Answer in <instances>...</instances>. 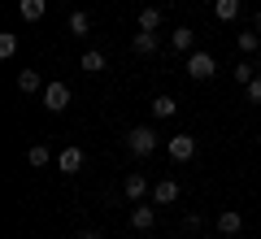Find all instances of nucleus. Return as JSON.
<instances>
[{
    "label": "nucleus",
    "mask_w": 261,
    "mask_h": 239,
    "mask_svg": "<svg viewBox=\"0 0 261 239\" xmlns=\"http://www.w3.org/2000/svg\"><path fill=\"white\" fill-rule=\"evenodd\" d=\"M48 156H53V152H48V144H31L27 148V166L39 170V166H48Z\"/></svg>",
    "instance_id": "nucleus-17"
},
{
    "label": "nucleus",
    "mask_w": 261,
    "mask_h": 239,
    "mask_svg": "<svg viewBox=\"0 0 261 239\" xmlns=\"http://www.w3.org/2000/svg\"><path fill=\"white\" fill-rule=\"evenodd\" d=\"M235 39H240L244 52H257V48H261V35H257V31H244V35H235Z\"/></svg>",
    "instance_id": "nucleus-21"
},
{
    "label": "nucleus",
    "mask_w": 261,
    "mask_h": 239,
    "mask_svg": "<svg viewBox=\"0 0 261 239\" xmlns=\"http://www.w3.org/2000/svg\"><path fill=\"white\" fill-rule=\"evenodd\" d=\"M122 192H126V200H144V196H148V178L144 174H126Z\"/></svg>",
    "instance_id": "nucleus-7"
},
{
    "label": "nucleus",
    "mask_w": 261,
    "mask_h": 239,
    "mask_svg": "<svg viewBox=\"0 0 261 239\" xmlns=\"http://www.w3.org/2000/svg\"><path fill=\"white\" fill-rule=\"evenodd\" d=\"M252 78H257V74H252V65H248V61H240V65H235V83H244V87H248Z\"/></svg>",
    "instance_id": "nucleus-22"
},
{
    "label": "nucleus",
    "mask_w": 261,
    "mask_h": 239,
    "mask_svg": "<svg viewBox=\"0 0 261 239\" xmlns=\"http://www.w3.org/2000/svg\"><path fill=\"white\" fill-rule=\"evenodd\" d=\"M157 130L152 126H130L126 130V148H130V156H148V152H157Z\"/></svg>",
    "instance_id": "nucleus-1"
},
{
    "label": "nucleus",
    "mask_w": 261,
    "mask_h": 239,
    "mask_svg": "<svg viewBox=\"0 0 261 239\" xmlns=\"http://www.w3.org/2000/svg\"><path fill=\"white\" fill-rule=\"evenodd\" d=\"M140 31H161V9H157V5L140 9Z\"/></svg>",
    "instance_id": "nucleus-15"
},
{
    "label": "nucleus",
    "mask_w": 261,
    "mask_h": 239,
    "mask_svg": "<svg viewBox=\"0 0 261 239\" xmlns=\"http://www.w3.org/2000/svg\"><path fill=\"white\" fill-rule=\"evenodd\" d=\"M61 170L65 174H79V170H83V152H79V148H61Z\"/></svg>",
    "instance_id": "nucleus-13"
},
{
    "label": "nucleus",
    "mask_w": 261,
    "mask_h": 239,
    "mask_svg": "<svg viewBox=\"0 0 261 239\" xmlns=\"http://www.w3.org/2000/svg\"><path fill=\"white\" fill-rule=\"evenodd\" d=\"M170 44H174L178 52H196V31L192 26H178L174 35H170Z\"/></svg>",
    "instance_id": "nucleus-10"
},
{
    "label": "nucleus",
    "mask_w": 261,
    "mask_h": 239,
    "mask_svg": "<svg viewBox=\"0 0 261 239\" xmlns=\"http://www.w3.org/2000/svg\"><path fill=\"white\" fill-rule=\"evenodd\" d=\"M174 113H178V104L170 100V96H157V100H152V118L166 122V118H174Z\"/></svg>",
    "instance_id": "nucleus-16"
},
{
    "label": "nucleus",
    "mask_w": 261,
    "mask_h": 239,
    "mask_svg": "<svg viewBox=\"0 0 261 239\" xmlns=\"http://www.w3.org/2000/svg\"><path fill=\"white\" fill-rule=\"evenodd\" d=\"M257 26H261V9H257Z\"/></svg>",
    "instance_id": "nucleus-25"
},
{
    "label": "nucleus",
    "mask_w": 261,
    "mask_h": 239,
    "mask_svg": "<svg viewBox=\"0 0 261 239\" xmlns=\"http://www.w3.org/2000/svg\"><path fill=\"white\" fill-rule=\"evenodd\" d=\"M74 239H100V230H79Z\"/></svg>",
    "instance_id": "nucleus-24"
},
{
    "label": "nucleus",
    "mask_w": 261,
    "mask_h": 239,
    "mask_svg": "<svg viewBox=\"0 0 261 239\" xmlns=\"http://www.w3.org/2000/svg\"><path fill=\"white\" fill-rule=\"evenodd\" d=\"M44 109H48V113L70 109V87H65V83H48V87H44Z\"/></svg>",
    "instance_id": "nucleus-3"
},
{
    "label": "nucleus",
    "mask_w": 261,
    "mask_h": 239,
    "mask_svg": "<svg viewBox=\"0 0 261 239\" xmlns=\"http://www.w3.org/2000/svg\"><path fill=\"white\" fill-rule=\"evenodd\" d=\"M130 48H135L140 57H152L157 52V31H140V35L130 39Z\"/></svg>",
    "instance_id": "nucleus-9"
},
{
    "label": "nucleus",
    "mask_w": 261,
    "mask_h": 239,
    "mask_svg": "<svg viewBox=\"0 0 261 239\" xmlns=\"http://www.w3.org/2000/svg\"><path fill=\"white\" fill-rule=\"evenodd\" d=\"M244 92H248V100H252V104H261V78H252V83L244 87Z\"/></svg>",
    "instance_id": "nucleus-23"
},
{
    "label": "nucleus",
    "mask_w": 261,
    "mask_h": 239,
    "mask_svg": "<svg viewBox=\"0 0 261 239\" xmlns=\"http://www.w3.org/2000/svg\"><path fill=\"white\" fill-rule=\"evenodd\" d=\"M187 74H192L196 83H205V78H214V74H218V61L205 52V48H200V52H187Z\"/></svg>",
    "instance_id": "nucleus-2"
},
{
    "label": "nucleus",
    "mask_w": 261,
    "mask_h": 239,
    "mask_svg": "<svg viewBox=\"0 0 261 239\" xmlns=\"http://www.w3.org/2000/svg\"><path fill=\"white\" fill-rule=\"evenodd\" d=\"M130 226L135 230H152L157 226V209H152V204H135V209H130Z\"/></svg>",
    "instance_id": "nucleus-5"
},
{
    "label": "nucleus",
    "mask_w": 261,
    "mask_h": 239,
    "mask_svg": "<svg viewBox=\"0 0 261 239\" xmlns=\"http://www.w3.org/2000/svg\"><path fill=\"white\" fill-rule=\"evenodd\" d=\"M244 230V218L235 209H226V213H218V235H240Z\"/></svg>",
    "instance_id": "nucleus-8"
},
{
    "label": "nucleus",
    "mask_w": 261,
    "mask_h": 239,
    "mask_svg": "<svg viewBox=\"0 0 261 239\" xmlns=\"http://www.w3.org/2000/svg\"><path fill=\"white\" fill-rule=\"evenodd\" d=\"M13 52H18V35H9V31H0V57L9 61Z\"/></svg>",
    "instance_id": "nucleus-19"
},
{
    "label": "nucleus",
    "mask_w": 261,
    "mask_h": 239,
    "mask_svg": "<svg viewBox=\"0 0 261 239\" xmlns=\"http://www.w3.org/2000/svg\"><path fill=\"white\" fill-rule=\"evenodd\" d=\"M214 13H218V22H235L240 18V0H214Z\"/></svg>",
    "instance_id": "nucleus-14"
},
{
    "label": "nucleus",
    "mask_w": 261,
    "mask_h": 239,
    "mask_svg": "<svg viewBox=\"0 0 261 239\" xmlns=\"http://www.w3.org/2000/svg\"><path fill=\"white\" fill-rule=\"evenodd\" d=\"M65 31H70V35H87V31H92V18H87V13H70Z\"/></svg>",
    "instance_id": "nucleus-18"
},
{
    "label": "nucleus",
    "mask_w": 261,
    "mask_h": 239,
    "mask_svg": "<svg viewBox=\"0 0 261 239\" xmlns=\"http://www.w3.org/2000/svg\"><path fill=\"white\" fill-rule=\"evenodd\" d=\"M44 9H48V0H18V13L27 22H39V18H44Z\"/></svg>",
    "instance_id": "nucleus-11"
},
{
    "label": "nucleus",
    "mask_w": 261,
    "mask_h": 239,
    "mask_svg": "<svg viewBox=\"0 0 261 239\" xmlns=\"http://www.w3.org/2000/svg\"><path fill=\"white\" fill-rule=\"evenodd\" d=\"M166 152L174 156V161H192V156H196V139H192V135H174V139L166 144Z\"/></svg>",
    "instance_id": "nucleus-4"
},
{
    "label": "nucleus",
    "mask_w": 261,
    "mask_h": 239,
    "mask_svg": "<svg viewBox=\"0 0 261 239\" xmlns=\"http://www.w3.org/2000/svg\"><path fill=\"white\" fill-rule=\"evenodd\" d=\"M83 70L87 74H100L105 70V52H83Z\"/></svg>",
    "instance_id": "nucleus-20"
},
{
    "label": "nucleus",
    "mask_w": 261,
    "mask_h": 239,
    "mask_svg": "<svg viewBox=\"0 0 261 239\" xmlns=\"http://www.w3.org/2000/svg\"><path fill=\"white\" fill-rule=\"evenodd\" d=\"M44 87H48V83L39 78L35 70H22V74H18V92H27V96H31V92H44Z\"/></svg>",
    "instance_id": "nucleus-12"
},
{
    "label": "nucleus",
    "mask_w": 261,
    "mask_h": 239,
    "mask_svg": "<svg viewBox=\"0 0 261 239\" xmlns=\"http://www.w3.org/2000/svg\"><path fill=\"white\" fill-rule=\"evenodd\" d=\"M174 200H178V183H174V178H161V183L152 187V204L166 209V204H174Z\"/></svg>",
    "instance_id": "nucleus-6"
}]
</instances>
